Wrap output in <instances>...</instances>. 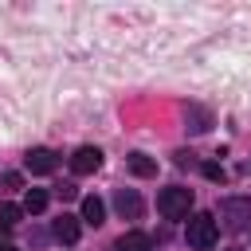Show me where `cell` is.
<instances>
[{
  "label": "cell",
  "instance_id": "obj_9",
  "mask_svg": "<svg viewBox=\"0 0 251 251\" xmlns=\"http://www.w3.org/2000/svg\"><path fill=\"white\" fill-rule=\"evenodd\" d=\"M82 220H86L90 227H98V224L106 220V204H102L98 196H82Z\"/></svg>",
  "mask_w": 251,
  "mask_h": 251
},
{
  "label": "cell",
  "instance_id": "obj_1",
  "mask_svg": "<svg viewBox=\"0 0 251 251\" xmlns=\"http://www.w3.org/2000/svg\"><path fill=\"white\" fill-rule=\"evenodd\" d=\"M184 239H188V247H196V251H212L216 239H220V224H216V216L196 212V216L188 220V227H184Z\"/></svg>",
  "mask_w": 251,
  "mask_h": 251
},
{
  "label": "cell",
  "instance_id": "obj_16",
  "mask_svg": "<svg viewBox=\"0 0 251 251\" xmlns=\"http://www.w3.org/2000/svg\"><path fill=\"white\" fill-rule=\"evenodd\" d=\"M59 196H63V200H75V196H78V188L67 180V184H59Z\"/></svg>",
  "mask_w": 251,
  "mask_h": 251
},
{
  "label": "cell",
  "instance_id": "obj_17",
  "mask_svg": "<svg viewBox=\"0 0 251 251\" xmlns=\"http://www.w3.org/2000/svg\"><path fill=\"white\" fill-rule=\"evenodd\" d=\"M0 251H16V247H12V243H0Z\"/></svg>",
  "mask_w": 251,
  "mask_h": 251
},
{
  "label": "cell",
  "instance_id": "obj_3",
  "mask_svg": "<svg viewBox=\"0 0 251 251\" xmlns=\"http://www.w3.org/2000/svg\"><path fill=\"white\" fill-rule=\"evenodd\" d=\"M220 220H224V227H243L251 220V200L247 196H224L220 200Z\"/></svg>",
  "mask_w": 251,
  "mask_h": 251
},
{
  "label": "cell",
  "instance_id": "obj_13",
  "mask_svg": "<svg viewBox=\"0 0 251 251\" xmlns=\"http://www.w3.org/2000/svg\"><path fill=\"white\" fill-rule=\"evenodd\" d=\"M20 216H24V208H20V204H8V200L0 204V224H4V227L20 224Z\"/></svg>",
  "mask_w": 251,
  "mask_h": 251
},
{
  "label": "cell",
  "instance_id": "obj_14",
  "mask_svg": "<svg viewBox=\"0 0 251 251\" xmlns=\"http://www.w3.org/2000/svg\"><path fill=\"white\" fill-rule=\"evenodd\" d=\"M0 184L12 192V188H20V184H24V176H20V173H4V176H0Z\"/></svg>",
  "mask_w": 251,
  "mask_h": 251
},
{
  "label": "cell",
  "instance_id": "obj_8",
  "mask_svg": "<svg viewBox=\"0 0 251 251\" xmlns=\"http://www.w3.org/2000/svg\"><path fill=\"white\" fill-rule=\"evenodd\" d=\"M114 251H153V239H149L145 231H126V235L114 243Z\"/></svg>",
  "mask_w": 251,
  "mask_h": 251
},
{
  "label": "cell",
  "instance_id": "obj_4",
  "mask_svg": "<svg viewBox=\"0 0 251 251\" xmlns=\"http://www.w3.org/2000/svg\"><path fill=\"white\" fill-rule=\"evenodd\" d=\"M98 165H102V149H94V145H82V149H75V157H71V173H78V176L94 173Z\"/></svg>",
  "mask_w": 251,
  "mask_h": 251
},
{
  "label": "cell",
  "instance_id": "obj_2",
  "mask_svg": "<svg viewBox=\"0 0 251 251\" xmlns=\"http://www.w3.org/2000/svg\"><path fill=\"white\" fill-rule=\"evenodd\" d=\"M188 208H192V188L173 184V188H165V192L157 196V212H161L165 220H184Z\"/></svg>",
  "mask_w": 251,
  "mask_h": 251
},
{
  "label": "cell",
  "instance_id": "obj_12",
  "mask_svg": "<svg viewBox=\"0 0 251 251\" xmlns=\"http://www.w3.org/2000/svg\"><path fill=\"white\" fill-rule=\"evenodd\" d=\"M43 208H47V192H43V188H27V196H24V212L39 216Z\"/></svg>",
  "mask_w": 251,
  "mask_h": 251
},
{
  "label": "cell",
  "instance_id": "obj_6",
  "mask_svg": "<svg viewBox=\"0 0 251 251\" xmlns=\"http://www.w3.org/2000/svg\"><path fill=\"white\" fill-rule=\"evenodd\" d=\"M114 208H118V216L137 220V216H141V196H137L133 188H118V192H114Z\"/></svg>",
  "mask_w": 251,
  "mask_h": 251
},
{
  "label": "cell",
  "instance_id": "obj_11",
  "mask_svg": "<svg viewBox=\"0 0 251 251\" xmlns=\"http://www.w3.org/2000/svg\"><path fill=\"white\" fill-rule=\"evenodd\" d=\"M129 173L133 176H157V161H149L145 153H129Z\"/></svg>",
  "mask_w": 251,
  "mask_h": 251
},
{
  "label": "cell",
  "instance_id": "obj_5",
  "mask_svg": "<svg viewBox=\"0 0 251 251\" xmlns=\"http://www.w3.org/2000/svg\"><path fill=\"white\" fill-rule=\"evenodd\" d=\"M24 165H27V173H31V176H47V173H55L59 157H55L51 149H31V153L24 157Z\"/></svg>",
  "mask_w": 251,
  "mask_h": 251
},
{
  "label": "cell",
  "instance_id": "obj_15",
  "mask_svg": "<svg viewBox=\"0 0 251 251\" xmlns=\"http://www.w3.org/2000/svg\"><path fill=\"white\" fill-rule=\"evenodd\" d=\"M204 176H208V180H220V184H224V169H220V165H204Z\"/></svg>",
  "mask_w": 251,
  "mask_h": 251
},
{
  "label": "cell",
  "instance_id": "obj_7",
  "mask_svg": "<svg viewBox=\"0 0 251 251\" xmlns=\"http://www.w3.org/2000/svg\"><path fill=\"white\" fill-rule=\"evenodd\" d=\"M78 231H82V227H78V216H67V212H63V216L55 220V239H59V243H78Z\"/></svg>",
  "mask_w": 251,
  "mask_h": 251
},
{
  "label": "cell",
  "instance_id": "obj_10",
  "mask_svg": "<svg viewBox=\"0 0 251 251\" xmlns=\"http://www.w3.org/2000/svg\"><path fill=\"white\" fill-rule=\"evenodd\" d=\"M184 122H188V129H192V133H204V129L212 126V114H208V110H200V106H188V110H184Z\"/></svg>",
  "mask_w": 251,
  "mask_h": 251
}]
</instances>
